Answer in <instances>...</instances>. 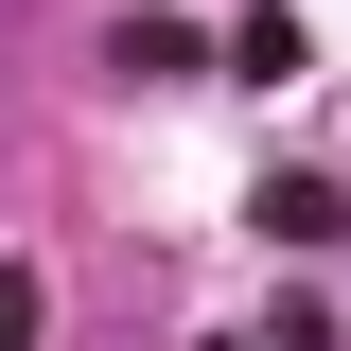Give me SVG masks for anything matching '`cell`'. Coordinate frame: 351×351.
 <instances>
[{"mask_svg":"<svg viewBox=\"0 0 351 351\" xmlns=\"http://www.w3.org/2000/svg\"><path fill=\"white\" fill-rule=\"evenodd\" d=\"M36 316H53V299H36V263H0V351H36Z\"/></svg>","mask_w":351,"mask_h":351,"instance_id":"obj_3","label":"cell"},{"mask_svg":"<svg viewBox=\"0 0 351 351\" xmlns=\"http://www.w3.org/2000/svg\"><path fill=\"white\" fill-rule=\"evenodd\" d=\"M106 71H123V88H176V71H211V36H193V18H106Z\"/></svg>","mask_w":351,"mask_h":351,"instance_id":"obj_1","label":"cell"},{"mask_svg":"<svg viewBox=\"0 0 351 351\" xmlns=\"http://www.w3.org/2000/svg\"><path fill=\"white\" fill-rule=\"evenodd\" d=\"M263 228H281V246H334L351 193H334V176H263Z\"/></svg>","mask_w":351,"mask_h":351,"instance_id":"obj_2","label":"cell"}]
</instances>
